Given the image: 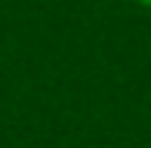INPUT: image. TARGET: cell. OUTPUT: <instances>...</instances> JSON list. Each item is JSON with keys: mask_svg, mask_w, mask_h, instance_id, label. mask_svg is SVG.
I'll return each instance as SVG.
<instances>
[{"mask_svg": "<svg viewBox=\"0 0 151 148\" xmlns=\"http://www.w3.org/2000/svg\"><path fill=\"white\" fill-rule=\"evenodd\" d=\"M138 4H145V7H151V0H138Z\"/></svg>", "mask_w": 151, "mask_h": 148, "instance_id": "6da1fadb", "label": "cell"}]
</instances>
